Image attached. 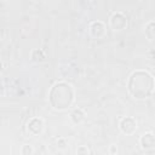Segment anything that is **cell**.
Instances as JSON below:
<instances>
[{"label": "cell", "mask_w": 155, "mask_h": 155, "mask_svg": "<svg viewBox=\"0 0 155 155\" xmlns=\"http://www.w3.org/2000/svg\"><path fill=\"white\" fill-rule=\"evenodd\" d=\"M127 90L136 99H147L154 92L153 75L145 70L133 71L127 80Z\"/></svg>", "instance_id": "cell-1"}, {"label": "cell", "mask_w": 155, "mask_h": 155, "mask_svg": "<svg viewBox=\"0 0 155 155\" xmlns=\"http://www.w3.org/2000/svg\"><path fill=\"white\" fill-rule=\"evenodd\" d=\"M74 90L70 84L67 82H57L52 86L48 93V102L53 109L64 110L71 107L74 102Z\"/></svg>", "instance_id": "cell-2"}, {"label": "cell", "mask_w": 155, "mask_h": 155, "mask_svg": "<svg viewBox=\"0 0 155 155\" xmlns=\"http://www.w3.org/2000/svg\"><path fill=\"white\" fill-rule=\"evenodd\" d=\"M119 127H120V130H121L122 133H125V134H132L137 130V121H136V119H133L131 116H126V117H122L120 120Z\"/></svg>", "instance_id": "cell-3"}, {"label": "cell", "mask_w": 155, "mask_h": 155, "mask_svg": "<svg viewBox=\"0 0 155 155\" xmlns=\"http://www.w3.org/2000/svg\"><path fill=\"white\" fill-rule=\"evenodd\" d=\"M27 130H28V133L31 134V136H39L42 130H44V122L39 117H33L28 121L27 124Z\"/></svg>", "instance_id": "cell-4"}, {"label": "cell", "mask_w": 155, "mask_h": 155, "mask_svg": "<svg viewBox=\"0 0 155 155\" xmlns=\"http://www.w3.org/2000/svg\"><path fill=\"white\" fill-rule=\"evenodd\" d=\"M126 25H127V19H126V17L122 13L117 12V13H114L111 16V18H110V27L114 30H122V29L126 28Z\"/></svg>", "instance_id": "cell-5"}, {"label": "cell", "mask_w": 155, "mask_h": 155, "mask_svg": "<svg viewBox=\"0 0 155 155\" xmlns=\"http://www.w3.org/2000/svg\"><path fill=\"white\" fill-rule=\"evenodd\" d=\"M139 143H140L142 149H144V150H150V149H153V148H154V144H155L154 134H153L151 132H148V133L142 134V137L139 138Z\"/></svg>", "instance_id": "cell-6"}, {"label": "cell", "mask_w": 155, "mask_h": 155, "mask_svg": "<svg viewBox=\"0 0 155 155\" xmlns=\"http://www.w3.org/2000/svg\"><path fill=\"white\" fill-rule=\"evenodd\" d=\"M70 119L74 124H80L81 121H84L85 119V113L82 109H75L71 114H70Z\"/></svg>", "instance_id": "cell-7"}, {"label": "cell", "mask_w": 155, "mask_h": 155, "mask_svg": "<svg viewBox=\"0 0 155 155\" xmlns=\"http://www.w3.org/2000/svg\"><path fill=\"white\" fill-rule=\"evenodd\" d=\"M154 21H150L147 25H145V36L150 40V41H153V39H154Z\"/></svg>", "instance_id": "cell-8"}, {"label": "cell", "mask_w": 155, "mask_h": 155, "mask_svg": "<svg viewBox=\"0 0 155 155\" xmlns=\"http://www.w3.org/2000/svg\"><path fill=\"white\" fill-rule=\"evenodd\" d=\"M21 153H22V155H31L33 148H31L29 144H24V145L22 147V149H21Z\"/></svg>", "instance_id": "cell-9"}]
</instances>
